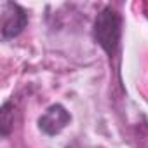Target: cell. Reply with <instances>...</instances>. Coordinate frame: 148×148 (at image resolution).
Returning <instances> with one entry per match:
<instances>
[{
  "instance_id": "2",
  "label": "cell",
  "mask_w": 148,
  "mask_h": 148,
  "mask_svg": "<svg viewBox=\"0 0 148 148\" xmlns=\"http://www.w3.org/2000/svg\"><path fill=\"white\" fill-rule=\"evenodd\" d=\"M0 18H2V38L11 40L21 35V32L28 25L26 11L14 2H2L0 5Z\"/></svg>"
},
{
  "instance_id": "4",
  "label": "cell",
  "mask_w": 148,
  "mask_h": 148,
  "mask_svg": "<svg viewBox=\"0 0 148 148\" xmlns=\"http://www.w3.org/2000/svg\"><path fill=\"white\" fill-rule=\"evenodd\" d=\"M14 127V105L12 101H5L0 108V134L4 138L11 134Z\"/></svg>"
},
{
  "instance_id": "1",
  "label": "cell",
  "mask_w": 148,
  "mask_h": 148,
  "mask_svg": "<svg viewBox=\"0 0 148 148\" xmlns=\"http://www.w3.org/2000/svg\"><path fill=\"white\" fill-rule=\"evenodd\" d=\"M92 35H94L96 44L110 58L117 56L120 38H122V18L112 5L103 7L101 12L96 16Z\"/></svg>"
},
{
  "instance_id": "3",
  "label": "cell",
  "mask_w": 148,
  "mask_h": 148,
  "mask_svg": "<svg viewBox=\"0 0 148 148\" xmlns=\"http://www.w3.org/2000/svg\"><path fill=\"white\" fill-rule=\"evenodd\" d=\"M70 122H71L70 112H68L63 105L56 103V105H51V106L38 117V129H40L44 134H47V136H56V134H59Z\"/></svg>"
}]
</instances>
